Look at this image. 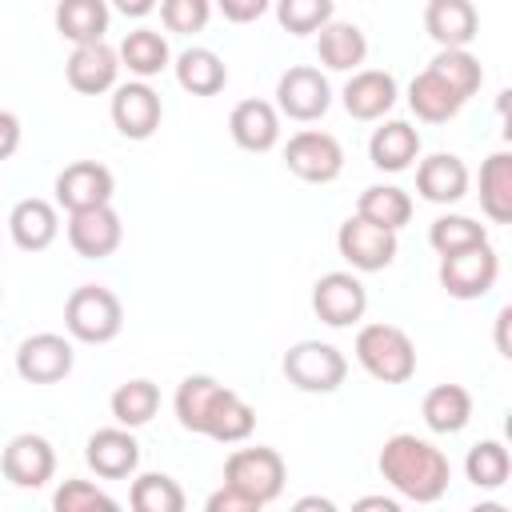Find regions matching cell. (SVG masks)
I'll return each mask as SVG.
<instances>
[{"mask_svg": "<svg viewBox=\"0 0 512 512\" xmlns=\"http://www.w3.org/2000/svg\"><path fill=\"white\" fill-rule=\"evenodd\" d=\"M84 460L96 476L104 480H124L140 468V444L132 436V428L116 424V428H96L84 444Z\"/></svg>", "mask_w": 512, "mask_h": 512, "instance_id": "obj_17", "label": "cell"}, {"mask_svg": "<svg viewBox=\"0 0 512 512\" xmlns=\"http://www.w3.org/2000/svg\"><path fill=\"white\" fill-rule=\"evenodd\" d=\"M176 84L184 88V92H192V96H216L224 84H228V68H224V60L212 52V48H184L180 56H176Z\"/></svg>", "mask_w": 512, "mask_h": 512, "instance_id": "obj_30", "label": "cell"}, {"mask_svg": "<svg viewBox=\"0 0 512 512\" xmlns=\"http://www.w3.org/2000/svg\"><path fill=\"white\" fill-rule=\"evenodd\" d=\"M284 164L292 176H300L308 184H332L344 172V148L332 132L304 128L284 144Z\"/></svg>", "mask_w": 512, "mask_h": 512, "instance_id": "obj_6", "label": "cell"}, {"mask_svg": "<svg viewBox=\"0 0 512 512\" xmlns=\"http://www.w3.org/2000/svg\"><path fill=\"white\" fill-rule=\"evenodd\" d=\"M208 512H260V504H252L244 492H236L232 484H224V488H216L208 496Z\"/></svg>", "mask_w": 512, "mask_h": 512, "instance_id": "obj_43", "label": "cell"}, {"mask_svg": "<svg viewBox=\"0 0 512 512\" xmlns=\"http://www.w3.org/2000/svg\"><path fill=\"white\" fill-rule=\"evenodd\" d=\"M124 240V224L116 216L112 204H96V208H80L68 212V244L76 256L84 260H108Z\"/></svg>", "mask_w": 512, "mask_h": 512, "instance_id": "obj_13", "label": "cell"}, {"mask_svg": "<svg viewBox=\"0 0 512 512\" xmlns=\"http://www.w3.org/2000/svg\"><path fill=\"white\" fill-rule=\"evenodd\" d=\"M272 8H276L280 28L292 36L320 32L332 20V0H272Z\"/></svg>", "mask_w": 512, "mask_h": 512, "instance_id": "obj_39", "label": "cell"}, {"mask_svg": "<svg viewBox=\"0 0 512 512\" xmlns=\"http://www.w3.org/2000/svg\"><path fill=\"white\" fill-rule=\"evenodd\" d=\"M480 212L492 224H512V152H492L480 164Z\"/></svg>", "mask_w": 512, "mask_h": 512, "instance_id": "obj_27", "label": "cell"}, {"mask_svg": "<svg viewBox=\"0 0 512 512\" xmlns=\"http://www.w3.org/2000/svg\"><path fill=\"white\" fill-rule=\"evenodd\" d=\"M64 328L80 344H108L124 328V304L104 284H80L64 300Z\"/></svg>", "mask_w": 512, "mask_h": 512, "instance_id": "obj_2", "label": "cell"}, {"mask_svg": "<svg viewBox=\"0 0 512 512\" xmlns=\"http://www.w3.org/2000/svg\"><path fill=\"white\" fill-rule=\"evenodd\" d=\"M116 56H120V68H128L136 80L160 76V72L168 68V60H172L168 40H164L156 28H132V32L120 40Z\"/></svg>", "mask_w": 512, "mask_h": 512, "instance_id": "obj_28", "label": "cell"}, {"mask_svg": "<svg viewBox=\"0 0 512 512\" xmlns=\"http://www.w3.org/2000/svg\"><path fill=\"white\" fill-rule=\"evenodd\" d=\"M16 148H20V120L16 112L0 108V160H8Z\"/></svg>", "mask_w": 512, "mask_h": 512, "instance_id": "obj_44", "label": "cell"}, {"mask_svg": "<svg viewBox=\"0 0 512 512\" xmlns=\"http://www.w3.org/2000/svg\"><path fill=\"white\" fill-rule=\"evenodd\" d=\"M336 248L340 256L352 264V272H384L396 260V232L380 228L364 216H348L336 232Z\"/></svg>", "mask_w": 512, "mask_h": 512, "instance_id": "obj_9", "label": "cell"}, {"mask_svg": "<svg viewBox=\"0 0 512 512\" xmlns=\"http://www.w3.org/2000/svg\"><path fill=\"white\" fill-rule=\"evenodd\" d=\"M380 476L404 496V500H416V504H436L444 492H448V480H452V464L448 456L416 436V432H396L384 440L380 448V460H376Z\"/></svg>", "mask_w": 512, "mask_h": 512, "instance_id": "obj_1", "label": "cell"}, {"mask_svg": "<svg viewBox=\"0 0 512 512\" xmlns=\"http://www.w3.org/2000/svg\"><path fill=\"white\" fill-rule=\"evenodd\" d=\"M460 100H468V96H476V88L484 84V68H480V60L468 52V48H440L436 56H432V64H428Z\"/></svg>", "mask_w": 512, "mask_h": 512, "instance_id": "obj_35", "label": "cell"}, {"mask_svg": "<svg viewBox=\"0 0 512 512\" xmlns=\"http://www.w3.org/2000/svg\"><path fill=\"white\" fill-rule=\"evenodd\" d=\"M0 472L8 484L16 488H44L56 472V452L44 436L36 432H20L4 444V456H0Z\"/></svg>", "mask_w": 512, "mask_h": 512, "instance_id": "obj_15", "label": "cell"}, {"mask_svg": "<svg viewBox=\"0 0 512 512\" xmlns=\"http://www.w3.org/2000/svg\"><path fill=\"white\" fill-rule=\"evenodd\" d=\"M500 276V260L492 252V244H476L452 256H440V288L456 300H480L492 292Z\"/></svg>", "mask_w": 512, "mask_h": 512, "instance_id": "obj_8", "label": "cell"}, {"mask_svg": "<svg viewBox=\"0 0 512 512\" xmlns=\"http://www.w3.org/2000/svg\"><path fill=\"white\" fill-rule=\"evenodd\" d=\"M356 216H364V220H372V224H380V228L400 232V228L412 220V196H408L404 188H396V184H372V188L360 192Z\"/></svg>", "mask_w": 512, "mask_h": 512, "instance_id": "obj_32", "label": "cell"}, {"mask_svg": "<svg viewBox=\"0 0 512 512\" xmlns=\"http://www.w3.org/2000/svg\"><path fill=\"white\" fill-rule=\"evenodd\" d=\"M356 508H384V512H396V500H388V496H364V500H356Z\"/></svg>", "mask_w": 512, "mask_h": 512, "instance_id": "obj_47", "label": "cell"}, {"mask_svg": "<svg viewBox=\"0 0 512 512\" xmlns=\"http://www.w3.org/2000/svg\"><path fill=\"white\" fill-rule=\"evenodd\" d=\"M156 4H160V0H112V8H116V12H124V16H132V20L148 16Z\"/></svg>", "mask_w": 512, "mask_h": 512, "instance_id": "obj_45", "label": "cell"}, {"mask_svg": "<svg viewBox=\"0 0 512 512\" xmlns=\"http://www.w3.org/2000/svg\"><path fill=\"white\" fill-rule=\"evenodd\" d=\"M420 416H424V424L432 432L452 436V432H460L472 420V392L464 384H436V388L424 392Z\"/></svg>", "mask_w": 512, "mask_h": 512, "instance_id": "obj_26", "label": "cell"}, {"mask_svg": "<svg viewBox=\"0 0 512 512\" xmlns=\"http://www.w3.org/2000/svg\"><path fill=\"white\" fill-rule=\"evenodd\" d=\"M328 108H332V88H328V76L320 68L296 64V68H288L276 80V112L280 116L300 120V124H312Z\"/></svg>", "mask_w": 512, "mask_h": 512, "instance_id": "obj_7", "label": "cell"}, {"mask_svg": "<svg viewBox=\"0 0 512 512\" xmlns=\"http://www.w3.org/2000/svg\"><path fill=\"white\" fill-rule=\"evenodd\" d=\"M212 16V0H160V20L168 32H200Z\"/></svg>", "mask_w": 512, "mask_h": 512, "instance_id": "obj_41", "label": "cell"}, {"mask_svg": "<svg viewBox=\"0 0 512 512\" xmlns=\"http://www.w3.org/2000/svg\"><path fill=\"white\" fill-rule=\"evenodd\" d=\"M8 232H12L16 248H24V252H44V248L60 236L56 204H48V200H40V196L16 200L12 212H8Z\"/></svg>", "mask_w": 512, "mask_h": 512, "instance_id": "obj_22", "label": "cell"}, {"mask_svg": "<svg viewBox=\"0 0 512 512\" xmlns=\"http://www.w3.org/2000/svg\"><path fill=\"white\" fill-rule=\"evenodd\" d=\"M128 504L136 512H184V488L164 472H144L132 480Z\"/></svg>", "mask_w": 512, "mask_h": 512, "instance_id": "obj_38", "label": "cell"}, {"mask_svg": "<svg viewBox=\"0 0 512 512\" xmlns=\"http://www.w3.org/2000/svg\"><path fill=\"white\" fill-rule=\"evenodd\" d=\"M112 124L124 140H148L160 120H164V104H160V92L148 88V80H128V84H116L112 88Z\"/></svg>", "mask_w": 512, "mask_h": 512, "instance_id": "obj_11", "label": "cell"}, {"mask_svg": "<svg viewBox=\"0 0 512 512\" xmlns=\"http://www.w3.org/2000/svg\"><path fill=\"white\" fill-rule=\"evenodd\" d=\"M312 312L328 328H352L368 312V292L356 272H324L312 284Z\"/></svg>", "mask_w": 512, "mask_h": 512, "instance_id": "obj_10", "label": "cell"}, {"mask_svg": "<svg viewBox=\"0 0 512 512\" xmlns=\"http://www.w3.org/2000/svg\"><path fill=\"white\" fill-rule=\"evenodd\" d=\"M108 408H112V420L124 424V428H144L156 412H160V388L144 376L136 380H124L112 396H108Z\"/></svg>", "mask_w": 512, "mask_h": 512, "instance_id": "obj_33", "label": "cell"}, {"mask_svg": "<svg viewBox=\"0 0 512 512\" xmlns=\"http://www.w3.org/2000/svg\"><path fill=\"white\" fill-rule=\"evenodd\" d=\"M252 428H256V408H252L240 392H232L228 384H220V392H216V400H212V408H208V420H204V432H200V436H208V440H216V444H240V440L252 436Z\"/></svg>", "mask_w": 512, "mask_h": 512, "instance_id": "obj_23", "label": "cell"}, {"mask_svg": "<svg viewBox=\"0 0 512 512\" xmlns=\"http://www.w3.org/2000/svg\"><path fill=\"white\" fill-rule=\"evenodd\" d=\"M368 160L380 172H404L420 160V132L408 120H384L368 140Z\"/></svg>", "mask_w": 512, "mask_h": 512, "instance_id": "obj_24", "label": "cell"}, {"mask_svg": "<svg viewBox=\"0 0 512 512\" xmlns=\"http://www.w3.org/2000/svg\"><path fill=\"white\" fill-rule=\"evenodd\" d=\"M76 364V352H72V340L60 336V332H36V336H24L20 348H16V372L20 380L28 384H60Z\"/></svg>", "mask_w": 512, "mask_h": 512, "instance_id": "obj_12", "label": "cell"}, {"mask_svg": "<svg viewBox=\"0 0 512 512\" xmlns=\"http://www.w3.org/2000/svg\"><path fill=\"white\" fill-rule=\"evenodd\" d=\"M316 56L324 68L332 72H356L368 56V36L356 28V24H344V20H328L320 32H316Z\"/></svg>", "mask_w": 512, "mask_h": 512, "instance_id": "obj_25", "label": "cell"}, {"mask_svg": "<svg viewBox=\"0 0 512 512\" xmlns=\"http://www.w3.org/2000/svg\"><path fill=\"white\" fill-rule=\"evenodd\" d=\"M284 480H288V468H284V456L276 448H264V444L236 448L224 460V484H232L236 492H244L260 508L284 492Z\"/></svg>", "mask_w": 512, "mask_h": 512, "instance_id": "obj_5", "label": "cell"}, {"mask_svg": "<svg viewBox=\"0 0 512 512\" xmlns=\"http://www.w3.org/2000/svg\"><path fill=\"white\" fill-rule=\"evenodd\" d=\"M508 320H512V308H500V316H496V348H500V356H512V348H508Z\"/></svg>", "mask_w": 512, "mask_h": 512, "instance_id": "obj_46", "label": "cell"}, {"mask_svg": "<svg viewBox=\"0 0 512 512\" xmlns=\"http://www.w3.org/2000/svg\"><path fill=\"white\" fill-rule=\"evenodd\" d=\"M52 508L56 512H96V508L116 512V500L104 488H96L92 480H64L52 496Z\"/></svg>", "mask_w": 512, "mask_h": 512, "instance_id": "obj_40", "label": "cell"}, {"mask_svg": "<svg viewBox=\"0 0 512 512\" xmlns=\"http://www.w3.org/2000/svg\"><path fill=\"white\" fill-rule=\"evenodd\" d=\"M480 16L472 0H428L424 4V32L440 48H468L476 40Z\"/></svg>", "mask_w": 512, "mask_h": 512, "instance_id": "obj_20", "label": "cell"}, {"mask_svg": "<svg viewBox=\"0 0 512 512\" xmlns=\"http://www.w3.org/2000/svg\"><path fill=\"white\" fill-rule=\"evenodd\" d=\"M284 376L292 388L312 392V396H328L348 380V360L336 344L324 340H300L284 352Z\"/></svg>", "mask_w": 512, "mask_h": 512, "instance_id": "obj_4", "label": "cell"}, {"mask_svg": "<svg viewBox=\"0 0 512 512\" xmlns=\"http://www.w3.org/2000/svg\"><path fill=\"white\" fill-rule=\"evenodd\" d=\"M0 300H4V288H0Z\"/></svg>", "mask_w": 512, "mask_h": 512, "instance_id": "obj_49", "label": "cell"}, {"mask_svg": "<svg viewBox=\"0 0 512 512\" xmlns=\"http://www.w3.org/2000/svg\"><path fill=\"white\" fill-rule=\"evenodd\" d=\"M464 476H468L476 488H484V492L500 488V484L512 476V456H508V448H504L500 440H480V444H472L468 456H464Z\"/></svg>", "mask_w": 512, "mask_h": 512, "instance_id": "obj_36", "label": "cell"}, {"mask_svg": "<svg viewBox=\"0 0 512 512\" xmlns=\"http://www.w3.org/2000/svg\"><path fill=\"white\" fill-rule=\"evenodd\" d=\"M108 20H112L108 0H60L56 4V32L72 44L104 40Z\"/></svg>", "mask_w": 512, "mask_h": 512, "instance_id": "obj_29", "label": "cell"}, {"mask_svg": "<svg viewBox=\"0 0 512 512\" xmlns=\"http://www.w3.org/2000/svg\"><path fill=\"white\" fill-rule=\"evenodd\" d=\"M216 8H220L224 20H232V24H252V20H260V16L272 8V0H216Z\"/></svg>", "mask_w": 512, "mask_h": 512, "instance_id": "obj_42", "label": "cell"}, {"mask_svg": "<svg viewBox=\"0 0 512 512\" xmlns=\"http://www.w3.org/2000/svg\"><path fill=\"white\" fill-rule=\"evenodd\" d=\"M416 192L428 204H456L468 192V164L452 152H432L416 164Z\"/></svg>", "mask_w": 512, "mask_h": 512, "instance_id": "obj_19", "label": "cell"}, {"mask_svg": "<svg viewBox=\"0 0 512 512\" xmlns=\"http://www.w3.org/2000/svg\"><path fill=\"white\" fill-rule=\"evenodd\" d=\"M112 192H116V176L100 160H72L56 176V204L64 212L112 204Z\"/></svg>", "mask_w": 512, "mask_h": 512, "instance_id": "obj_14", "label": "cell"}, {"mask_svg": "<svg viewBox=\"0 0 512 512\" xmlns=\"http://www.w3.org/2000/svg\"><path fill=\"white\" fill-rule=\"evenodd\" d=\"M428 244H432L440 256H452V252H464V248L488 244V228H484V224H476L472 216L448 212V216H436V220H432V228H428Z\"/></svg>", "mask_w": 512, "mask_h": 512, "instance_id": "obj_37", "label": "cell"}, {"mask_svg": "<svg viewBox=\"0 0 512 512\" xmlns=\"http://www.w3.org/2000/svg\"><path fill=\"white\" fill-rule=\"evenodd\" d=\"M408 108H412L416 120H424V124H444V120H452V116L464 108V100H460L432 68H424V72L412 76V84H408Z\"/></svg>", "mask_w": 512, "mask_h": 512, "instance_id": "obj_31", "label": "cell"}, {"mask_svg": "<svg viewBox=\"0 0 512 512\" xmlns=\"http://www.w3.org/2000/svg\"><path fill=\"white\" fill-rule=\"evenodd\" d=\"M220 392V380L216 376H184L176 396H172V408H176V420L184 432H204V420H208V408Z\"/></svg>", "mask_w": 512, "mask_h": 512, "instance_id": "obj_34", "label": "cell"}, {"mask_svg": "<svg viewBox=\"0 0 512 512\" xmlns=\"http://www.w3.org/2000/svg\"><path fill=\"white\" fill-rule=\"evenodd\" d=\"M356 360L380 384H404L416 376V344L396 324H364L356 332Z\"/></svg>", "mask_w": 512, "mask_h": 512, "instance_id": "obj_3", "label": "cell"}, {"mask_svg": "<svg viewBox=\"0 0 512 512\" xmlns=\"http://www.w3.org/2000/svg\"><path fill=\"white\" fill-rule=\"evenodd\" d=\"M228 132L244 152H268L280 140V112L268 100H240L228 116Z\"/></svg>", "mask_w": 512, "mask_h": 512, "instance_id": "obj_21", "label": "cell"}, {"mask_svg": "<svg viewBox=\"0 0 512 512\" xmlns=\"http://www.w3.org/2000/svg\"><path fill=\"white\" fill-rule=\"evenodd\" d=\"M296 508H300V512H308V508H320V512H332L336 504H332V500H320V496H304V500H296Z\"/></svg>", "mask_w": 512, "mask_h": 512, "instance_id": "obj_48", "label": "cell"}, {"mask_svg": "<svg viewBox=\"0 0 512 512\" xmlns=\"http://www.w3.org/2000/svg\"><path fill=\"white\" fill-rule=\"evenodd\" d=\"M64 76L76 92L84 96H100V92H112L116 88V76H120V56L112 44L104 40H92V44H72V56L64 60Z\"/></svg>", "mask_w": 512, "mask_h": 512, "instance_id": "obj_16", "label": "cell"}, {"mask_svg": "<svg viewBox=\"0 0 512 512\" xmlns=\"http://www.w3.org/2000/svg\"><path fill=\"white\" fill-rule=\"evenodd\" d=\"M340 96L352 120H384L396 104V76L384 68H356Z\"/></svg>", "mask_w": 512, "mask_h": 512, "instance_id": "obj_18", "label": "cell"}]
</instances>
